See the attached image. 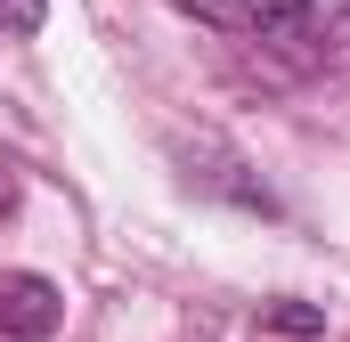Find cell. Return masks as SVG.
<instances>
[{
	"label": "cell",
	"instance_id": "obj_4",
	"mask_svg": "<svg viewBox=\"0 0 350 342\" xmlns=\"http://www.w3.org/2000/svg\"><path fill=\"white\" fill-rule=\"evenodd\" d=\"M8 196H16V179H8V163H0V212H8Z\"/></svg>",
	"mask_w": 350,
	"mask_h": 342
},
{
	"label": "cell",
	"instance_id": "obj_3",
	"mask_svg": "<svg viewBox=\"0 0 350 342\" xmlns=\"http://www.w3.org/2000/svg\"><path fill=\"white\" fill-rule=\"evenodd\" d=\"M41 16H49V0H0V41H25Z\"/></svg>",
	"mask_w": 350,
	"mask_h": 342
},
{
	"label": "cell",
	"instance_id": "obj_2",
	"mask_svg": "<svg viewBox=\"0 0 350 342\" xmlns=\"http://www.w3.org/2000/svg\"><path fill=\"white\" fill-rule=\"evenodd\" d=\"M245 16L277 49H318V33H326V8L318 0H245Z\"/></svg>",
	"mask_w": 350,
	"mask_h": 342
},
{
	"label": "cell",
	"instance_id": "obj_1",
	"mask_svg": "<svg viewBox=\"0 0 350 342\" xmlns=\"http://www.w3.org/2000/svg\"><path fill=\"white\" fill-rule=\"evenodd\" d=\"M66 318V293L41 269H0V334L8 342H49Z\"/></svg>",
	"mask_w": 350,
	"mask_h": 342
}]
</instances>
